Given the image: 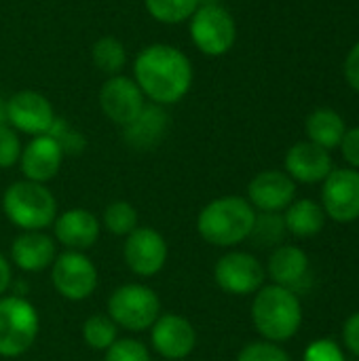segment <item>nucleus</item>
I'll list each match as a JSON object with an SVG mask.
<instances>
[{
	"label": "nucleus",
	"instance_id": "1",
	"mask_svg": "<svg viewBox=\"0 0 359 361\" xmlns=\"http://www.w3.org/2000/svg\"><path fill=\"white\" fill-rule=\"evenodd\" d=\"M133 80L152 104H178L193 87V63L174 44H148L133 61Z\"/></svg>",
	"mask_w": 359,
	"mask_h": 361
},
{
	"label": "nucleus",
	"instance_id": "2",
	"mask_svg": "<svg viewBox=\"0 0 359 361\" xmlns=\"http://www.w3.org/2000/svg\"><path fill=\"white\" fill-rule=\"evenodd\" d=\"M252 322L264 341H290L303 324V307L296 292L275 283L260 288L252 305Z\"/></svg>",
	"mask_w": 359,
	"mask_h": 361
},
{
	"label": "nucleus",
	"instance_id": "3",
	"mask_svg": "<svg viewBox=\"0 0 359 361\" xmlns=\"http://www.w3.org/2000/svg\"><path fill=\"white\" fill-rule=\"evenodd\" d=\"M256 209L241 197H222L205 205L197 218L199 235L216 247H233L252 235Z\"/></svg>",
	"mask_w": 359,
	"mask_h": 361
},
{
	"label": "nucleus",
	"instance_id": "4",
	"mask_svg": "<svg viewBox=\"0 0 359 361\" xmlns=\"http://www.w3.org/2000/svg\"><path fill=\"white\" fill-rule=\"evenodd\" d=\"M2 209L15 226L23 231H42L53 224L57 201L44 184L21 180L6 188Z\"/></svg>",
	"mask_w": 359,
	"mask_h": 361
},
{
	"label": "nucleus",
	"instance_id": "5",
	"mask_svg": "<svg viewBox=\"0 0 359 361\" xmlns=\"http://www.w3.org/2000/svg\"><path fill=\"white\" fill-rule=\"evenodd\" d=\"M190 21V38L195 47L209 57L226 55L237 40V23L233 15L216 2L201 4Z\"/></svg>",
	"mask_w": 359,
	"mask_h": 361
},
{
	"label": "nucleus",
	"instance_id": "6",
	"mask_svg": "<svg viewBox=\"0 0 359 361\" xmlns=\"http://www.w3.org/2000/svg\"><path fill=\"white\" fill-rule=\"evenodd\" d=\"M108 313L116 326L131 332H142L152 328V324L159 319L161 302L150 288L127 283L112 292L108 300Z\"/></svg>",
	"mask_w": 359,
	"mask_h": 361
},
{
	"label": "nucleus",
	"instance_id": "7",
	"mask_svg": "<svg viewBox=\"0 0 359 361\" xmlns=\"http://www.w3.org/2000/svg\"><path fill=\"white\" fill-rule=\"evenodd\" d=\"M38 336V313L36 309L19 298H0V355L17 357L25 353Z\"/></svg>",
	"mask_w": 359,
	"mask_h": 361
},
{
	"label": "nucleus",
	"instance_id": "8",
	"mask_svg": "<svg viewBox=\"0 0 359 361\" xmlns=\"http://www.w3.org/2000/svg\"><path fill=\"white\" fill-rule=\"evenodd\" d=\"M322 207L334 222L347 224L359 218V169H332L324 180Z\"/></svg>",
	"mask_w": 359,
	"mask_h": 361
},
{
	"label": "nucleus",
	"instance_id": "9",
	"mask_svg": "<svg viewBox=\"0 0 359 361\" xmlns=\"http://www.w3.org/2000/svg\"><path fill=\"white\" fill-rule=\"evenodd\" d=\"M51 102L38 91H19L6 99V123L28 135H47L55 123Z\"/></svg>",
	"mask_w": 359,
	"mask_h": 361
},
{
	"label": "nucleus",
	"instance_id": "10",
	"mask_svg": "<svg viewBox=\"0 0 359 361\" xmlns=\"http://www.w3.org/2000/svg\"><path fill=\"white\" fill-rule=\"evenodd\" d=\"M214 279L224 292L235 296H248L262 288L264 269L252 254L231 252L216 262Z\"/></svg>",
	"mask_w": 359,
	"mask_h": 361
},
{
	"label": "nucleus",
	"instance_id": "11",
	"mask_svg": "<svg viewBox=\"0 0 359 361\" xmlns=\"http://www.w3.org/2000/svg\"><path fill=\"white\" fill-rule=\"evenodd\" d=\"M146 106V97L138 82L129 76H110L99 89V108L116 125L127 127Z\"/></svg>",
	"mask_w": 359,
	"mask_h": 361
},
{
	"label": "nucleus",
	"instance_id": "12",
	"mask_svg": "<svg viewBox=\"0 0 359 361\" xmlns=\"http://www.w3.org/2000/svg\"><path fill=\"white\" fill-rule=\"evenodd\" d=\"M53 286L68 300H85L97 286L93 262L80 252H66L53 262Z\"/></svg>",
	"mask_w": 359,
	"mask_h": 361
},
{
	"label": "nucleus",
	"instance_id": "13",
	"mask_svg": "<svg viewBox=\"0 0 359 361\" xmlns=\"http://www.w3.org/2000/svg\"><path fill=\"white\" fill-rule=\"evenodd\" d=\"M123 252H125L127 267L140 277L157 275L167 260V243L152 228L138 226L133 233H129Z\"/></svg>",
	"mask_w": 359,
	"mask_h": 361
},
{
	"label": "nucleus",
	"instance_id": "14",
	"mask_svg": "<svg viewBox=\"0 0 359 361\" xmlns=\"http://www.w3.org/2000/svg\"><path fill=\"white\" fill-rule=\"evenodd\" d=\"M296 195V182L286 173L277 169L260 171L248 186V199L250 205L267 212V214H279L288 209Z\"/></svg>",
	"mask_w": 359,
	"mask_h": 361
},
{
	"label": "nucleus",
	"instance_id": "15",
	"mask_svg": "<svg viewBox=\"0 0 359 361\" xmlns=\"http://www.w3.org/2000/svg\"><path fill=\"white\" fill-rule=\"evenodd\" d=\"M152 347L165 360H184L197 345L195 328L180 315H163L152 324Z\"/></svg>",
	"mask_w": 359,
	"mask_h": 361
},
{
	"label": "nucleus",
	"instance_id": "16",
	"mask_svg": "<svg viewBox=\"0 0 359 361\" xmlns=\"http://www.w3.org/2000/svg\"><path fill=\"white\" fill-rule=\"evenodd\" d=\"M334 169L330 150L313 144V142H298L286 154V173L300 184H317L324 182L330 171Z\"/></svg>",
	"mask_w": 359,
	"mask_h": 361
},
{
	"label": "nucleus",
	"instance_id": "17",
	"mask_svg": "<svg viewBox=\"0 0 359 361\" xmlns=\"http://www.w3.org/2000/svg\"><path fill=\"white\" fill-rule=\"evenodd\" d=\"M61 161H63V150L51 135H36L21 150V157H19L25 180L38 182V184L53 180L61 167Z\"/></svg>",
	"mask_w": 359,
	"mask_h": 361
},
{
	"label": "nucleus",
	"instance_id": "18",
	"mask_svg": "<svg viewBox=\"0 0 359 361\" xmlns=\"http://www.w3.org/2000/svg\"><path fill=\"white\" fill-rule=\"evenodd\" d=\"M99 237V222L87 209H68L55 220V239L70 252L89 250Z\"/></svg>",
	"mask_w": 359,
	"mask_h": 361
},
{
	"label": "nucleus",
	"instance_id": "19",
	"mask_svg": "<svg viewBox=\"0 0 359 361\" xmlns=\"http://www.w3.org/2000/svg\"><path fill=\"white\" fill-rule=\"evenodd\" d=\"M169 127V116L163 106L146 104L144 110L127 125L125 142L135 150H150L161 144Z\"/></svg>",
	"mask_w": 359,
	"mask_h": 361
},
{
	"label": "nucleus",
	"instance_id": "20",
	"mask_svg": "<svg viewBox=\"0 0 359 361\" xmlns=\"http://www.w3.org/2000/svg\"><path fill=\"white\" fill-rule=\"evenodd\" d=\"M11 256L21 271H42L55 262V243L40 231H25L13 241Z\"/></svg>",
	"mask_w": 359,
	"mask_h": 361
},
{
	"label": "nucleus",
	"instance_id": "21",
	"mask_svg": "<svg viewBox=\"0 0 359 361\" xmlns=\"http://www.w3.org/2000/svg\"><path fill=\"white\" fill-rule=\"evenodd\" d=\"M269 275L275 286L294 292L309 275V258L296 245H279L269 258Z\"/></svg>",
	"mask_w": 359,
	"mask_h": 361
},
{
	"label": "nucleus",
	"instance_id": "22",
	"mask_svg": "<svg viewBox=\"0 0 359 361\" xmlns=\"http://www.w3.org/2000/svg\"><path fill=\"white\" fill-rule=\"evenodd\" d=\"M305 129H307L309 142H313L326 150L339 148L347 133V125H345L343 116L332 108H320V110L311 112Z\"/></svg>",
	"mask_w": 359,
	"mask_h": 361
},
{
	"label": "nucleus",
	"instance_id": "23",
	"mask_svg": "<svg viewBox=\"0 0 359 361\" xmlns=\"http://www.w3.org/2000/svg\"><path fill=\"white\" fill-rule=\"evenodd\" d=\"M326 218L328 216L320 203L311 199H300V201H292V205L286 209L284 222H286L288 233L305 239V237H313L322 233L326 226Z\"/></svg>",
	"mask_w": 359,
	"mask_h": 361
},
{
	"label": "nucleus",
	"instance_id": "24",
	"mask_svg": "<svg viewBox=\"0 0 359 361\" xmlns=\"http://www.w3.org/2000/svg\"><path fill=\"white\" fill-rule=\"evenodd\" d=\"M91 59L99 72H104L108 76H116V74H121L123 66L127 63V51L118 38L102 36L99 40H95V44L91 49Z\"/></svg>",
	"mask_w": 359,
	"mask_h": 361
},
{
	"label": "nucleus",
	"instance_id": "25",
	"mask_svg": "<svg viewBox=\"0 0 359 361\" xmlns=\"http://www.w3.org/2000/svg\"><path fill=\"white\" fill-rule=\"evenodd\" d=\"M144 6L152 19L176 25L188 21L193 13L201 6V0H144Z\"/></svg>",
	"mask_w": 359,
	"mask_h": 361
},
{
	"label": "nucleus",
	"instance_id": "26",
	"mask_svg": "<svg viewBox=\"0 0 359 361\" xmlns=\"http://www.w3.org/2000/svg\"><path fill=\"white\" fill-rule=\"evenodd\" d=\"M116 324L106 315H93L83 324V338L95 351H108L116 338Z\"/></svg>",
	"mask_w": 359,
	"mask_h": 361
},
{
	"label": "nucleus",
	"instance_id": "27",
	"mask_svg": "<svg viewBox=\"0 0 359 361\" xmlns=\"http://www.w3.org/2000/svg\"><path fill=\"white\" fill-rule=\"evenodd\" d=\"M104 224L112 235H129L138 228V214L131 203L127 201H114L106 207Z\"/></svg>",
	"mask_w": 359,
	"mask_h": 361
},
{
	"label": "nucleus",
	"instance_id": "28",
	"mask_svg": "<svg viewBox=\"0 0 359 361\" xmlns=\"http://www.w3.org/2000/svg\"><path fill=\"white\" fill-rule=\"evenodd\" d=\"M286 235V222L284 216L279 214H267L262 212L260 216H256L254 228H252V239L258 245H275L284 239Z\"/></svg>",
	"mask_w": 359,
	"mask_h": 361
},
{
	"label": "nucleus",
	"instance_id": "29",
	"mask_svg": "<svg viewBox=\"0 0 359 361\" xmlns=\"http://www.w3.org/2000/svg\"><path fill=\"white\" fill-rule=\"evenodd\" d=\"M106 361H152L150 351L131 338H121L116 341L108 351H106Z\"/></svg>",
	"mask_w": 359,
	"mask_h": 361
},
{
	"label": "nucleus",
	"instance_id": "30",
	"mask_svg": "<svg viewBox=\"0 0 359 361\" xmlns=\"http://www.w3.org/2000/svg\"><path fill=\"white\" fill-rule=\"evenodd\" d=\"M237 361H292L290 355L277 347L275 343L262 341V343H250L248 347L241 349Z\"/></svg>",
	"mask_w": 359,
	"mask_h": 361
},
{
	"label": "nucleus",
	"instance_id": "31",
	"mask_svg": "<svg viewBox=\"0 0 359 361\" xmlns=\"http://www.w3.org/2000/svg\"><path fill=\"white\" fill-rule=\"evenodd\" d=\"M47 135H51V137L61 146L63 154H66V152L78 154V152L85 148V137H83L76 129H72L68 123H63V121H59V118H55V123H53V127L49 129Z\"/></svg>",
	"mask_w": 359,
	"mask_h": 361
},
{
	"label": "nucleus",
	"instance_id": "32",
	"mask_svg": "<svg viewBox=\"0 0 359 361\" xmlns=\"http://www.w3.org/2000/svg\"><path fill=\"white\" fill-rule=\"evenodd\" d=\"M21 142H19V135L13 127L8 125H2L0 127V167L6 169V167H13L19 157H21Z\"/></svg>",
	"mask_w": 359,
	"mask_h": 361
},
{
	"label": "nucleus",
	"instance_id": "33",
	"mask_svg": "<svg viewBox=\"0 0 359 361\" xmlns=\"http://www.w3.org/2000/svg\"><path fill=\"white\" fill-rule=\"evenodd\" d=\"M303 361H345V355H343L341 347L334 341L320 338V341H315V343H311L307 347Z\"/></svg>",
	"mask_w": 359,
	"mask_h": 361
},
{
	"label": "nucleus",
	"instance_id": "34",
	"mask_svg": "<svg viewBox=\"0 0 359 361\" xmlns=\"http://www.w3.org/2000/svg\"><path fill=\"white\" fill-rule=\"evenodd\" d=\"M341 152H343V159L353 167L359 169V127L353 129H347L343 142H341Z\"/></svg>",
	"mask_w": 359,
	"mask_h": 361
},
{
	"label": "nucleus",
	"instance_id": "35",
	"mask_svg": "<svg viewBox=\"0 0 359 361\" xmlns=\"http://www.w3.org/2000/svg\"><path fill=\"white\" fill-rule=\"evenodd\" d=\"M343 343L345 347L359 357V311L353 313L347 322H345V328H343Z\"/></svg>",
	"mask_w": 359,
	"mask_h": 361
},
{
	"label": "nucleus",
	"instance_id": "36",
	"mask_svg": "<svg viewBox=\"0 0 359 361\" xmlns=\"http://www.w3.org/2000/svg\"><path fill=\"white\" fill-rule=\"evenodd\" d=\"M345 80L349 82L351 89L359 93V40L353 44V49L347 53L345 59Z\"/></svg>",
	"mask_w": 359,
	"mask_h": 361
},
{
	"label": "nucleus",
	"instance_id": "37",
	"mask_svg": "<svg viewBox=\"0 0 359 361\" xmlns=\"http://www.w3.org/2000/svg\"><path fill=\"white\" fill-rule=\"evenodd\" d=\"M8 286H11V267L6 258L0 254V296L8 290Z\"/></svg>",
	"mask_w": 359,
	"mask_h": 361
},
{
	"label": "nucleus",
	"instance_id": "38",
	"mask_svg": "<svg viewBox=\"0 0 359 361\" xmlns=\"http://www.w3.org/2000/svg\"><path fill=\"white\" fill-rule=\"evenodd\" d=\"M6 125V102H2L0 97V127Z\"/></svg>",
	"mask_w": 359,
	"mask_h": 361
}]
</instances>
